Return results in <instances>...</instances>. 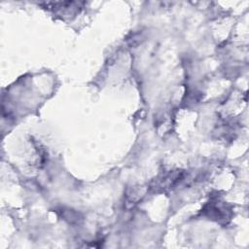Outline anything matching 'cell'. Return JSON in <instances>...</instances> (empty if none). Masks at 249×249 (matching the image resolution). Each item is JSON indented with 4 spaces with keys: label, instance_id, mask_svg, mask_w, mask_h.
Listing matches in <instances>:
<instances>
[{
    "label": "cell",
    "instance_id": "cell-1",
    "mask_svg": "<svg viewBox=\"0 0 249 249\" xmlns=\"http://www.w3.org/2000/svg\"><path fill=\"white\" fill-rule=\"evenodd\" d=\"M186 172L183 170H170L159 175L150 184V190L153 193L160 194L174 189L181 181L184 180Z\"/></svg>",
    "mask_w": 249,
    "mask_h": 249
},
{
    "label": "cell",
    "instance_id": "cell-3",
    "mask_svg": "<svg viewBox=\"0 0 249 249\" xmlns=\"http://www.w3.org/2000/svg\"><path fill=\"white\" fill-rule=\"evenodd\" d=\"M79 2H47L44 4V8H48L49 10H52L56 15L62 16V17H69L70 15L73 16L76 13L79 12L80 7Z\"/></svg>",
    "mask_w": 249,
    "mask_h": 249
},
{
    "label": "cell",
    "instance_id": "cell-2",
    "mask_svg": "<svg viewBox=\"0 0 249 249\" xmlns=\"http://www.w3.org/2000/svg\"><path fill=\"white\" fill-rule=\"evenodd\" d=\"M201 210L204 216L219 223L225 222L227 224L231 217V209L218 196L211 198Z\"/></svg>",
    "mask_w": 249,
    "mask_h": 249
}]
</instances>
